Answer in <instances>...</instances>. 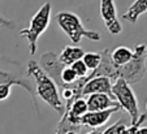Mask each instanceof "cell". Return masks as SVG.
Here are the masks:
<instances>
[{
	"mask_svg": "<svg viewBox=\"0 0 147 134\" xmlns=\"http://www.w3.org/2000/svg\"><path fill=\"white\" fill-rule=\"evenodd\" d=\"M26 72L34 81L36 96L40 98L45 103H47L60 116H63L65 112V106L60 96L57 85L50 78V75L42 69L39 63L35 60H30L28 63Z\"/></svg>",
	"mask_w": 147,
	"mask_h": 134,
	"instance_id": "1",
	"label": "cell"
},
{
	"mask_svg": "<svg viewBox=\"0 0 147 134\" xmlns=\"http://www.w3.org/2000/svg\"><path fill=\"white\" fill-rule=\"evenodd\" d=\"M0 85H11V86L22 87L31 98H33L34 106L38 111L36 104V94H35V85L31 77L24 69L22 64L17 60L9 59L7 56L0 57Z\"/></svg>",
	"mask_w": 147,
	"mask_h": 134,
	"instance_id": "2",
	"label": "cell"
},
{
	"mask_svg": "<svg viewBox=\"0 0 147 134\" xmlns=\"http://www.w3.org/2000/svg\"><path fill=\"white\" fill-rule=\"evenodd\" d=\"M55 20L57 22L59 28L67 34V36L74 44H78L82 40V38H86V39L92 40V42H99L100 40V34L98 31L89 30V29L85 28L83 24L81 22L78 14L73 13V12H59L55 16Z\"/></svg>",
	"mask_w": 147,
	"mask_h": 134,
	"instance_id": "3",
	"label": "cell"
},
{
	"mask_svg": "<svg viewBox=\"0 0 147 134\" xmlns=\"http://www.w3.org/2000/svg\"><path fill=\"white\" fill-rule=\"evenodd\" d=\"M51 12H52V5L51 3H45L38 9L35 14L31 17L30 24L26 29L20 30V36H22L28 40L29 51L30 55L34 56L36 53V44L38 39L42 34L47 30L51 22Z\"/></svg>",
	"mask_w": 147,
	"mask_h": 134,
	"instance_id": "4",
	"label": "cell"
},
{
	"mask_svg": "<svg viewBox=\"0 0 147 134\" xmlns=\"http://www.w3.org/2000/svg\"><path fill=\"white\" fill-rule=\"evenodd\" d=\"M147 72V46L137 44L133 50V56L122 67H117V78H122L129 85L139 83Z\"/></svg>",
	"mask_w": 147,
	"mask_h": 134,
	"instance_id": "5",
	"label": "cell"
},
{
	"mask_svg": "<svg viewBox=\"0 0 147 134\" xmlns=\"http://www.w3.org/2000/svg\"><path fill=\"white\" fill-rule=\"evenodd\" d=\"M112 96L119 103L121 109H124L130 116L131 124L137 123L141 113H139L137 96L134 94L133 89L130 87V85L126 81H124L122 78H117L112 83Z\"/></svg>",
	"mask_w": 147,
	"mask_h": 134,
	"instance_id": "6",
	"label": "cell"
},
{
	"mask_svg": "<svg viewBox=\"0 0 147 134\" xmlns=\"http://www.w3.org/2000/svg\"><path fill=\"white\" fill-rule=\"evenodd\" d=\"M100 16L107 30L112 35H119L122 33V25L117 17L115 0H100Z\"/></svg>",
	"mask_w": 147,
	"mask_h": 134,
	"instance_id": "7",
	"label": "cell"
},
{
	"mask_svg": "<svg viewBox=\"0 0 147 134\" xmlns=\"http://www.w3.org/2000/svg\"><path fill=\"white\" fill-rule=\"evenodd\" d=\"M39 65L48 75L50 78L57 85L59 89L64 86L61 82V72L64 69V65L61 64L57 59V55L55 52H46L40 56L39 60Z\"/></svg>",
	"mask_w": 147,
	"mask_h": 134,
	"instance_id": "8",
	"label": "cell"
},
{
	"mask_svg": "<svg viewBox=\"0 0 147 134\" xmlns=\"http://www.w3.org/2000/svg\"><path fill=\"white\" fill-rule=\"evenodd\" d=\"M121 108H109L104 109V111H87L80 119V125L81 126H89L92 129H98L104 126L108 120L111 119V116L116 112H119Z\"/></svg>",
	"mask_w": 147,
	"mask_h": 134,
	"instance_id": "9",
	"label": "cell"
},
{
	"mask_svg": "<svg viewBox=\"0 0 147 134\" xmlns=\"http://www.w3.org/2000/svg\"><path fill=\"white\" fill-rule=\"evenodd\" d=\"M90 94H107L112 96V79L108 77H94L87 79L82 87V96Z\"/></svg>",
	"mask_w": 147,
	"mask_h": 134,
	"instance_id": "10",
	"label": "cell"
},
{
	"mask_svg": "<svg viewBox=\"0 0 147 134\" xmlns=\"http://www.w3.org/2000/svg\"><path fill=\"white\" fill-rule=\"evenodd\" d=\"M89 111H104L109 108H121L112 96L107 94H90L86 99Z\"/></svg>",
	"mask_w": 147,
	"mask_h": 134,
	"instance_id": "11",
	"label": "cell"
},
{
	"mask_svg": "<svg viewBox=\"0 0 147 134\" xmlns=\"http://www.w3.org/2000/svg\"><path fill=\"white\" fill-rule=\"evenodd\" d=\"M83 53H85L83 48L78 46H65L63 51L57 55V59L64 67H70L74 61L82 59Z\"/></svg>",
	"mask_w": 147,
	"mask_h": 134,
	"instance_id": "12",
	"label": "cell"
},
{
	"mask_svg": "<svg viewBox=\"0 0 147 134\" xmlns=\"http://www.w3.org/2000/svg\"><path fill=\"white\" fill-rule=\"evenodd\" d=\"M147 13V0H134L131 5L122 13V20L130 24H137L142 14Z\"/></svg>",
	"mask_w": 147,
	"mask_h": 134,
	"instance_id": "13",
	"label": "cell"
},
{
	"mask_svg": "<svg viewBox=\"0 0 147 134\" xmlns=\"http://www.w3.org/2000/svg\"><path fill=\"white\" fill-rule=\"evenodd\" d=\"M109 56H111L112 63L116 67H122V65H125L131 59L133 50H130L129 47H125V46H120V47L115 48L113 51H111Z\"/></svg>",
	"mask_w": 147,
	"mask_h": 134,
	"instance_id": "14",
	"label": "cell"
},
{
	"mask_svg": "<svg viewBox=\"0 0 147 134\" xmlns=\"http://www.w3.org/2000/svg\"><path fill=\"white\" fill-rule=\"evenodd\" d=\"M81 60L85 63L87 69L92 72L94 69H96L99 67L100 60H102V53L100 52H85Z\"/></svg>",
	"mask_w": 147,
	"mask_h": 134,
	"instance_id": "15",
	"label": "cell"
},
{
	"mask_svg": "<svg viewBox=\"0 0 147 134\" xmlns=\"http://www.w3.org/2000/svg\"><path fill=\"white\" fill-rule=\"evenodd\" d=\"M80 128L81 126H77V125L70 124L69 121H68L67 116L63 114V116H61V120L59 121V124H57V128H56L55 134H65V131L67 130H78L80 131Z\"/></svg>",
	"mask_w": 147,
	"mask_h": 134,
	"instance_id": "16",
	"label": "cell"
},
{
	"mask_svg": "<svg viewBox=\"0 0 147 134\" xmlns=\"http://www.w3.org/2000/svg\"><path fill=\"white\" fill-rule=\"evenodd\" d=\"M77 79H78V77L76 75V73L73 72L72 68L70 67H64L63 72H61V82H63V85H64V86L65 85H70V83H73V82H76ZM63 87H61V89H63Z\"/></svg>",
	"mask_w": 147,
	"mask_h": 134,
	"instance_id": "17",
	"label": "cell"
},
{
	"mask_svg": "<svg viewBox=\"0 0 147 134\" xmlns=\"http://www.w3.org/2000/svg\"><path fill=\"white\" fill-rule=\"evenodd\" d=\"M70 68L73 69V72L76 73V75H77L78 78L87 77L89 73H90V70L87 69V67L85 65V63H83L82 60H77V61H74L72 65H70Z\"/></svg>",
	"mask_w": 147,
	"mask_h": 134,
	"instance_id": "18",
	"label": "cell"
},
{
	"mask_svg": "<svg viewBox=\"0 0 147 134\" xmlns=\"http://www.w3.org/2000/svg\"><path fill=\"white\" fill-rule=\"evenodd\" d=\"M146 119H147V113L141 114V116H139V119L137 120V123L130 124V126H126V128L121 131V134H136V131L138 130L139 126H142V124L146 121Z\"/></svg>",
	"mask_w": 147,
	"mask_h": 134,
	"instance_id": "19",
	"label": "cell"
},
{
	"mask_svg": "<svg viewBox=\"0 0 147 134\" xmlns=\"http://www.w3.org/2000/svg\"><path fill=\"white\" fill-rule=\"evenodd\" d=\"M125 128H126V125H125L124 120H119L115 124H112L111 126H108L107 129H104L102 131V134H121V131Z\"/></svg>",
	"mask_w": 147,
	"mask_h": 134,
	"instance_id": "20",
	"label": "cell"
},
{
	"mask_svg": "<svg viewBox=\"0 0 147 134\" xmlns=\"http://www.w3.org/2000/svg\"><path fill=\"white\" fill-rule=\"evenodd\" d=\"M12 86L11 85H0V102L7 100L11 96Z\"/></svg>",
	"mask_w": 147,
	"mask_h": 134,
	"instance_id": "21",
	"label": "cell"
},
{
	"mask_svg": "<svg viewBox=\"0 0 147 134\" xmlns=\"http://www.w3.org/2000/svg\"><path fill=\"white\" fill-rule=\"evenodd\" d=\"M0 26H1V28H5V29H13L14 22H12L11 20L5 18V17L1 16V13H0Z\"/></svg>",
	"mask_w": 147,
	"mask_h": 134,
	"instance_id": "22",
	"label": "cell"
},
{
	"mask_svg": "<svg viewBox=\"0 0 147 134\" xmlns=\"http://www.w3.org/2000/svg\"><path fill=\"white\" fill-rule=\"evenodd\" d=\"M136 134H147V128L146 126H139L138 130L136 131Z\"/></svg>",
	"mask_w": 147,
	"mask_h": 134,
	"instance_id": "23",
	"label": "cell"
},
{
	"mask_svg": "<svg viewBox=\"0 0 147 134\" xmlns=\"http://www.w3.org/2000/svg\"><path fill=\"white\" fill-rule=\"evenodd\" d=\"M102 131H103L102 128H98V129H95V130L89 131V133H86V134H102Z\"/></svg>",
	"mask_w": 147,
	"mask_h": 134,
	"instance_id": "24",
	"label": "cell"
},
{
	"mask_svg": "<svg viewBox=\"0 0 147 134\" xmlns=\"http://www.w3.org/2000/svg\"><path fill=\"white\" fill-rule=\"evenodd\" d=\"M65 134H78V130H67Z\"/></svg>",
	"mask_w": 147,
	"mask_h": 134,
	"instance_id": "25",
	"label": "cell"
},
{
	"mask_svg": "<svg viewBox=\"0 0 147 134\" xmlns=\"http://www.w3.org/2000/svg\"><path fill=\"white\" fill-rule=\"evenodd\" d=\"M146 109H147V102H146Z\"/></svg>",
	"mask_w": 147,
	"mask_h": 134,
	"instance_id": "26",
	"label": "cell"
}]
</instances>
